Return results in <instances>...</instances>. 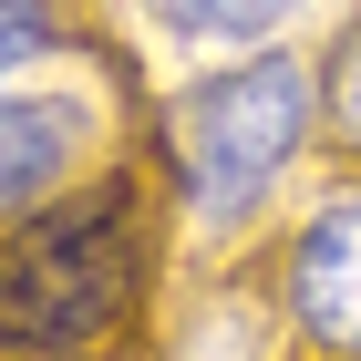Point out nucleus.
<instances>
[{
  "label": "nucleus",
  "instance_id": "obj_5",
  "mask_svg": "<svg viewBox=\"0 0 361 361\" xmlns=\"http://www.w3.org/2000/svg\"><path fill=\"white\" fill-rule=\"evenodd\" d=\"M166 31H186V42H248V31H269L289 0H145Z\"/></svg>",
  "mask_w": 361,
  "mask_h": 361
},
{
  "label": "nucleus",
  "instance_id": "obj_3",
  "mask_svg": "<svg viewBox=\"0 0 361 361\" xmlns=\"http://www.w3.org/2000/svg\"><path fill=\"white\" fill-rule=\"evenodd\" d=\"M289 320L310 351L361 361V186H331L289 238Z\"/></svg>",
  "mask_w": 361,
  "mask_h": 361
},
{
  "label": "nucleus",
  "instance_id": "obj_6",
  "mask_svg": "<svg viewBox=\"0 0 361 361\" xmlns=\"http://www.w3.org/2000/svg\"><path fill=\"white\" fill-rule=\"evenodd\" d=\"M320 124H331L341 145L361 155V21L331 42V62H320Z\"/></svg>",
  "mask_w": 361,
  "mask_h": 361
},
{
  "label": "nucleus",
  "instance_id": "obj_7",
  "mask_svg": "<svg viewBox=\"0 0 361 361\" xmlns=\"http://www.w3.org/2000/svg\"><path fill=\"white\" fill-rule=\"evenodd\" d=\"M52 31H62V21L42 11V0H0V62H11V83H21L42 52H52Z\"/></svg>",
  "mask_w": 361,
  "mask_h": 361
},
{
  "label": "nucleus",
  "instance_id": "obj_8",
  "mask_svg": "<svg viewBox=\"0 0 361 361\" xmlns=\"http://www.w3.org/2000/svg\"><path fill=\"white\" fill-rule=\"evenodd\" d=\"M289 11H300V0H289Z\"/></svg>",
  "mask_w": 361,
  "mask_h": 361
},
{
  "label": "nucleus",
  "instance_id": "obj_4",
  "mask_svg": "<svg viewBox=\"0 0 361 361\" xmlns=\"http://www.w3.org/2000/svg\"><path fill=\"white\" fill-rule=\"evenodd\" d=\"M73 155H83V114L11 83V104H0V196H11V217H42V196L73 176Z\"/></svg>",
  "mask_w": 361,
  "mask_h": 361
},
{
  "label": "nucleus",
  "instance_id": "obj_2",
  "mask_svg": "<svg viewBox=\"0 0 361 361\" xmlns=\"http://www.w3.org/2000/svg\"><path fill=\"white\" fill-rule=\"evenodd\" d=\"M310 145V62L300 52H248L207 73L176 114V186L207 227H248L269 186Z\"/></svg>",
  "mask_w": 361,
  "mask_h": 361
},
{
  "label": "nucleus",
  "instance_id": "obj_1",
  "mask_svg": "<svg viewBox=\"0 0 361 361\" xmlns=\"http://www.w3.org/2000/svg\"><path fill=\"white\" fill-rule=\"evenodd\" d=\"M135 300H145V217L124 176L11 227V269H0L11 351H93L104 331L135 320Z\"/></svg>",
  "mask_w": 361,
  "mask_h": 361
}]
</instances>
